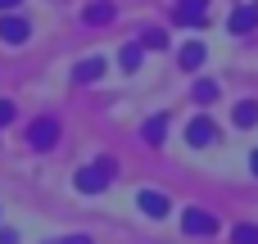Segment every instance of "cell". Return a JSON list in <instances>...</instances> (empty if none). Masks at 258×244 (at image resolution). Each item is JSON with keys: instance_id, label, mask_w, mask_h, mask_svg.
Segmentation results:
<instances>
[{"instance_id": "6da1fadb", "label": "cell", "mask_w": 258, "mask_h": 244, "mask_svg": "<svg viewBox=\"0 0 258 244\" xmlns=\"http://www.w3.org/2000/svg\"><path fill=\"white\" fill-rule=\"evenodd\" d=\"M113 172H118V163H113V158H100L95 168H82V172H77V190H82V195H100Z\"/></svg>"}, {"instance_id": "7a4b0ae2", "label": "cell", "mask_w": 258, "mask_h": 244, "mask_svg": "<svg viewBox=\"0 0 258 244\" xmlns=\"http://www.w3.org/2000/svg\"><path fill=\"white\" fill-rule=\"evenodd\" d=\"M27 145H32V149H54V145H59V122H54V118H36V122L27 127Z\"/></svg>"}, {"instance_id": "3957f363", "label": "cell", "mask_w": 258, "mask_h": 244, "mask_svg": "<svg viewBox=\"0 0 258 244\" xmlns=\"http://www.w3.org/2000/svg\"><path fill=\"white\" fill-rule=\"evenodd\" d=\"M181 226H186L190 235H218V217H213L209 208H186V213H181Z\"/></svg>"}, {"instance_id": "277c9868", "label": "cell", "mask_w": 258, "mask_h": 244, "mask_svg": "<svg viewBox=\"0 0 258 244\" xmlns=\"http://www.w3.org/2000/svg\"><path fill=\"white\" fill-rule=\"evenodd\" d=\"M186 140H190L195 149H200V145H213V140H218V122H213V118H195V122L186 127Z\"/></svg>"}, {"instance_id": "5b68a950", "label": "cell", "mask_w": 258, "mask_h": 244, "mask_svg": "<svg viewBox=\"0 0 258 244\" xmlns=\"http://www.w3.org/2000/svg\"><path fill=\"white\" fill-rule=\"evenodd\" d=\"M136 204H141L145 217H168V195H159V190H141Z\"/></svg>"}, {"instance_id": "8992f818", "label": "cell", "mask_w": 258, "mask_h": 244, "mask_svg": "<svg viewBox=\"0 0 258 244\" xmlns=\"http://www.w3.org/2000/svg\"><path fill=\"white\" fill-rule=\"evenodd\" d=\"M0 41L5 45H23L27 41V23L23 18H0Z\"/></svg>"}, {"instance_id": "52a82bcc", "label": "cell", "mask_w": 258, "mask_h": 244, "mask_svg": "<svg viewBox=\"0 0 258 244\" xmlns=\"http://www.w3.org/2000/svg\"><path fill=\"white\" fill-rule=\"evenodd\" d=\"M204 5H209V0H177L172 18H177V23H204Z\"/></svg>"}, {"instance_id": "ba28073f", "label": "cell", "mask_w": 258, "mask_h": 244, "mask_svg": "<svg viewBox=\"0 0 258 244\" xmlns=\"http://www.w3.org/2000/svg\"><path fill=\"white\" fill-rule=\"evenodd\" d=\"M254 27H258V9H254V5H240V9L231 14V32L245 36V32H254Z\"/></svg>"}, {"instance_id": "9c48e42d", "label": "cell", "mask_w": 258, "mask_h": 244, "mask_svg": "<svg viewBox=\"0 0 258 244\" xmlns=\"http://www.w3.org/2000/svg\"><path fill=\"white\" fill-rule=\"evenodd\" d=\"M163 136H168V113H154V118L145 122V140H150V145H163Z\"/></svg>"}, {"instance_id": "30bf717a", "label": "cell", "mask_w": 258, "mask_h": 244, "mask_svg": "<svg viewBox=\"0 0 258 244\" xmlns=\"http://www.w3.org/2000/svg\"><path fill=\"white\" fill-rule=\"evenodd\" d=\"M82 18H86V23H113V5H109V0H95V5H86Z\"/></svg>"}, {"instance_id": "8fae6325", "label": "cell", "mask_w": 258, "mask_h": 244, "mask_svg": "<svg viewBox=\"0 0 258 244\" xmlns=\"http://www.w3.org/2000/svg\"><path fill=\"white\" fill-rule=\"evenodd\" d=\"M236 127H258V104L254 100H240L236 104Z\"/></svg>"}, {"instance_id": "7c38bea8", "label": "cell", "mask_w": 258, "mask_h": 244, "mask_svg": "<svg viewBox=\"0 0 258 244\" xmlns=\"http://www.w3.org/2000/svg\"><path fill=\"white\" fill-rule=\"evenodd\" d=\"M200 63H204V45H200V41H190V45H181V68H190V72H195Z\"/></svg>"}, {"instance_id": "4fadbf2b", "label": "cell", "mask_w": 258, "mask_h": 244, "mask_svg": "<svg viewBox=\"0 0 258 244\" xmlns=\"http://www.w3.org/2000/svg\"><path fill=\"white\" fill-rule=\"evenodd\" d=\"M100 72H104V59H86V63H77V68H73V77H77V82H95Z\"/></svg>"}, {"instance_id": "5bb4252c", "label": "cell", "mask_w": 258, "mask_h": 244, "mask_svg": "<svg viewBox=\"0 0 258 244\" xmlns=\"http://www.w3.org/2000/svg\"><path fill=\"white\" fill-rule=\"evenodd\" d=\"M141 45H150V50H163V45H168V32H163V27H150V32H141Z\"/></svg>"}, {"instance_id": "9a60e30c", "label": "cell", "mask_w": 258, "mask_h": 244, "mask_svg": "<svg viewBox=\"0 0 258 244\" xmlns=\"http://www.w3.org/2000/svg\"><path fill=\"white\" fill-rule=\"evenodd\" d=\"M118 63H122L127 72H132V68H141V41H136V45H127V50L118 54Z\"/></svg>"}, {"instance_id": "2e32d148", "label": "cell", "mask_w": 258, "mask_h": 244, "mask_svg": "<svg viewBox=\"0 0 258 244\" xmlns=\"http://www.w3.org/2000/svg\"><path fill=\"white\" fill-rule=\"evenodd\" d=\"M195 100L200 104H213L218 100V82H195Z\"/></svg>"}, {"instance_id": "e0dca14e", "label": "cell", "mask_w": 258, "mask_h": 244, "mask_svg": "<svg viewBox=\"0 0 258 244\" xmlns=\"http://www.w3.org/2000/svg\"><path fill=\"white\" fill-rule=\"evenodd\" d=\"M236 244H258V226H236Z\"/></svg>"}, {"instance_id": "ac0fdd59", "label": "cell", "mask_w": 258, "mask_h": 244, "mask_svg": "<svg viewBox=\"0 0 258 244\" xmlns=\"http://www.w3.org/2000/svg\"><path fill=\"white\" fill-rule=\"evenodd\" d=\"M9 122H14V104H9V100H0V127H9Z\"/></svg>"}, {"instance_id": "d6986e66", "label": "cell", "mask_w": 258, "mask_h": 244, "mask_svg": "<svg viewBox=\"0 0 258 244\" xmlns=\"http://www.w3.org/2000/svg\"><path fill=\"white\" fill-rule=\"evenodd\" d=\"M63 244H95V240H91V235H68Z\"/></svg>"}, {"instance_id": "ffe728a7", "label": "cell", "mask_w": 258, "mask_h": 244, "mask_svg": "<svg viewBox=\"0 0 258 244\" xmlns=\"http://www.w3.org/2000/svg\"><path fill=\"white\" fill-rule=\"evenodd\" d=\"M0 244H18V235L14 231H0Z\"/></svg>"}, {"instance_id": "44dd1931", "label": "cell", "mask_w": 258, "mask_h": 244, "mask_svg": "<svg viewBox=\"0 0 258 244\" xmlns=\"http://www.w3.org/2000/svg\"><path fill=\"white\" fill-rule=\"evenodd\" d=\"M18 5H23V0H0V9H18Z\"/></svg>"}, {"instance_id": "7402d4cb", "label": "cell", "mask_w": 258, "mask_h": 244, "mask_svg": "<svg viewBox=\"0 0 258 244\" xmlns=\"http://www.w3.org/2000/svg\"><path fill=\"white\" fill-rule=\"evenodd\" d=\"M249 168H254V177H258V149H254V158H249Z\"/></svg>"}]
</instances>
